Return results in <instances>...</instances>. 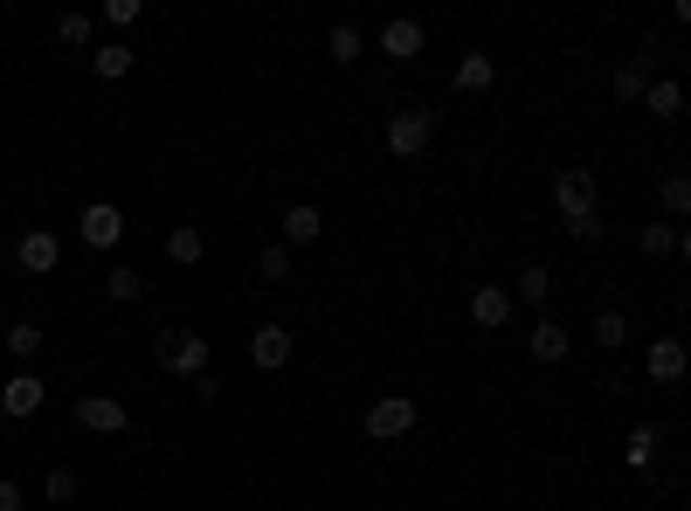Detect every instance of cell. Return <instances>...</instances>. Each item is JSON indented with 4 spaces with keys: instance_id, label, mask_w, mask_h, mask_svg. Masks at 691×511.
Wrapping results in <instances>:
<instances>
[{
    "instance_id": "27",
    "label": "cell",
    "mask_w": 691,
    "mask_h": 511,
    "mask_svg": "<svg viewBox=\"0 0 691 511\" xmlns=\"http://www.w3.org/2000/svg\"><path fill=\"white\" fill-rule=\"evenodd\" d=\"M547 291H553V277L539 270V263H526V270H519V297H526V305H547Z\"/></svg>"
},
{
    "instance_id": "2",
    "label": "cell",
    "mask_w": 691,
    "mask_h": 511,
    "mask_svg": "<svg viewBox=\"0 0 691 511\" xmlns=\"http://www.w3.org/2000/svg\"><path fill=\"white\" fill-rule=\"evenodd\" d=\"M428 139H436V111H428V104L395 111V125H387V153H395V159H422Z\"/></svg>"
},
{
    "instance_id": "26",
    "label": "cell",
    "mask_w": 691,
    "mask_h": 511,
    "mask_svg": "<svg viewBox=\"0 0 691 511\" xmlns=\"http://www.w3.org/2000/svg\"><path fill=\"white\" fill-rule=\"evenodd\" d=\"M8 353L14 359H35V353H42V325H28V318H22V325H8Z\"/></svg>"
},
{
    "instance_id": "30",
    "label": "cell",
    "mask_w": 691,
    "mask_h": 511,
    "mask_svg": "<svg viewBox=\"0 0 691 511\" xmlns=\"http://www.w3.org/2000/svg\"><path fill=\"white\" fill-rule=\"evenodd\" d=\"M77 498V470H49V504H69Z\"/></svg>"
},
{
    "instance_id": "17",
    "label": "cell",
    "mask_w": 691,
    "mask_h": 511,
    "mask_svg": "<svg viewBox=\"0 0 691 511\" xmlns=\"http://www.w3.org/2000/svg\"><path fill=\"white\" fill-rule=\"evenodd\" d=\"M637 104H650V118H664V125H670V118L684 111V90L670 84V77H657V84H643V98H637Z\"/></svg>"
},
{
    "instance_id": "11",
    "label": "cell",
    "mask_w": 691,
    "mask_h": 511,
    "mask_svg": "<svg viewBox=\"0 0 691 511\" xmlns=\"http://www.w3.org/2000/svg\"><path fill=\"white\" fill-rule=\"evenodd\" d=\"M506 318H512V291H498V283H484V291H471V325L498 332Z\"/></svg>"
},
{
    "instance_id": "9",
    "label": "cell",
    "mask_w": 691,
    "mask_h": 511,
    "mask_svg": "<svg viewBox=\"0 0 691 511\" xmlns=\"http://www.w3.org/2000/svg\"><path fill=\"white\" fill-rule=\"evenodd\" d=\"M249 359H256L264 373L291 367V332H284V325H256V332H249Z\"/></svg>"
},
{
    "instance_id": "15",
    "label": "cell",
    "mask_w": 691,
    "mask_h": 511,
    "mask_svg": "<svg viewBox=\"0 0 691 511\" xmlns=\"http://www.w3.org/2000/svg\"><path fill=\"white\" fill-rule=\"evenodd\" d=\"M319 229H325V215H319L311 201L284 207V250H297V242H319Z\"/></svg>"
},
{
    "instance_id": "32",
    "label": "cell",
    "mask_w": 691,
    "mask_h": 511,
    "mask_svg": "<svg viewBox=\"0 0 691 511\" xmlns=\"http://www.w3.org/2000/svg\"><path fill=\"white\" fill-rule=\"evenodd\" d=\"M28 498H22V484H14V477H0V511H22Z\"/></svg>"
},
{
    "instance_id": "8",
    "label": "cell",
    "mask_w": 691,
    "mask_h": 511,
    "mask_svg": "<svg viewBox=\"0 0 691 511\" xmlns=\"http://www.w3.org/2000/svg\"><path fill=\"white\" fill-rule=\"evenodd\" d=\"M14 263H22V270H28V277H49V270H55V263H63V242H55L49 229H28L22 242H14Z\"/></svg>"
},
{
    "instance_id": "10",
    "label": "cell",
    "mask_w": 691,
    "mask_h": 511,
    "mask_svg": "<svg viewBox=\"0 0 691 511\" xmlns=\"http://www.w3.org/2000/svg\"><path fill=\"white\" fill-rule=\"evenodd\" d=\"M567 346H574V332H567V325H553V318H539V325L526 332V353L539 359V367H553V359H567Z\"/></svg>"
},
{
    "instance_id": "7",
    "label": "cell",
    "mask_w": 691,
    "mask_h": 511,
    "mask_svg": "<svg viewBox=\"0 0 691 511\" xmlns=\"http://www.w3.org/2000/svg\"><path fill=\"white\" fill-rule=\"evenodd\" d=\"M77 422H84L90 435H125V429H132V414H125V401H111V394H84V401H77Z\"/></svg>"
},
{
    "instance_id": "5",
    "label": "cell",
    "mask_w": 691,
    "mask_h": 511,
    "mask_svg": "<svg viewBox=\"0 0 691 511\" xmlns=\"http://www.w3.org/2000/svg\"><path fill=\"white\" fill-rule=\"evenodd\" d=\"M77 235L90 242V250H118V242H125V215L111 201H90L84 215H77Z\"/></svg>"
},
{
    "instance_id": "19",
    "label": "cell",
    "mask_w": 691,
    "mask_h": 511,
    "mask_svg": "<svg viewBox=\"0 0 691 511\" xmlns=\"http://www.w3.org/2000/svg\"><path fill=\"white\" fill-rule=\"evenodd\" d=\"M491 84H498V63H491L484 49H471V55L457 63V90H491Z\"/></svg>"
},
{
    "instance_id": "13",
    "label": "cell",
    "mask_w": 691,
    "mask_h": 511,
    "mask_svg": "<svg viewBox=\"0 0 691 511\" xmlns=\"http://www.w3.org/2000/svg\"><path fill=\"white\" fill-rule=\"evenodd\" d=\"M637 250H643V256H684L691 242H684V229H670V221H643V229H637Z\"/></svg>"
},
{
    "instance_id": "16",
    "label": "cell",
    "mask_w": 691,
    "mask_h": 511,
    "mask_svg": "<svg viewBox=\"0 0 691 511\" xmlns=\"http://www.w3.org/2000/svg\"><path fill=\"white\" fill-rule=\"evenodd\" d=\"M166 256H174V263H180V270H194V263H201V256H208V235H201V229H194V221H180V229H174V235H166Z\"/></svg>"
},
{
    "instance_id": "21",
    "label": "cell",
    "mask_w": 691,
    "mask_h": 511,
    "mask_svg": "<svg viewBox=\"0 0 691 511\" xmlns=\"http://www.w3.org/2000/svg\"><path fill=\"white\" fill-rule=\"evenodd\" d=\"M643 84H650V55H637V63L615 69V98H623V104H637V98H643Z\"/></svg>"
},
{
    "instance_id": "6",
    "label": "cell",
    "mask_w": 691,
    "mask_h": 511,
    "mask_svg": "<svg viewBox=\"0 0 691 511\" xmlns=\"http://www.w3.org/2000/svg\"><path fill=\"white\" fill-rule=\"evenodd\" d=\"M422 49H428V28L415 22V14H395V22L381 28V55H395V63H415Z\"/></svg>"
},
{
    "instance_id": "14",
    "label": "cell",
    "mask_w": 691,
    "mask_h": 511,
    "mask_svg": "<svg viewBox=\"0 0 691 511\" xmlns=\"http://www.w3.org/2000/svg\"><path fill=\"white\" fill-rule=\"evenodd\" d=\"M0 408H8L14 422H22V414H35V408H42V381H35V373H14V381L0 387Z\"/></svg>"
},
{
    "instance_id": "25",
    "label": "cell",
    "mask_w": 691,
    "mask_h": 511,
    "mask_svg": "<svg viewBox=\"0 0 691 511\" xmlns=\"http://www.w3.org/2000/svg\"><path fill=\"white\" fill-rule=\"evenodd\" d=\"M623 338H629V318H623V311H602V318H594V346H602V353H615Z\"/></svg>"
},
{
    "instance_id": "28",
    "label": "cell",
    "mask_w": 691,
    "mask_h": 511,
    "mask_svg": "<svg viewBox=\"0 0 691 511\" xmlns=\"http://www.w3.org/2000/svg\"><path fill=\"white\" fill-rule=\"evenodd\" d=\"M256 270H264L270 283H284V277H291V250H284V242H264V256H256Z\"/></svg>"
},
{
    "instance_id": "20",
    "label": "cell",
    "mask_w": 691,
    "mask_h": 511,
    "mask_svg": "<svg viewBox=\"0 0 691 511\" xmlns=\"http://www.w3.org/2000/svg\"><path fill=\"white\" fill-rule=\"evenodd\" d=\"M325 55H332V63H360V55H367V35L353 28V22H340V28L325 35Z\"/></svg>"
},
{
    "instance_id": "24",
    "label": "cell",
    "mask_w": 691,
    "mask_h": 511,
    "mask_svg": "<svg viewBox=\"0 0 691 511\" xmlns=\"http://www.w3.org/2000/svg\"><path fill=\"white\" fill-rule=\"evenodd\" d=\"M657 201H664V215H670V221H678V215H691V180H684V174H664Z\"/></svg>"
},
{
    "instance_id": "4",
    "label": "cell",
    "mask_w": 691,
    "mask_h": 511,
    "mask_svg": "<svg viewBox=\"0 0 691 511\" xmlns=\"http://www.w3.org/2000/svg\"><path fill=\"white\" fill-rule=\"evenodd\" d=\"M408 429H415V401H408V394H387V401L367 408V435H373V443H395V435H408Z\"/></svg>"
},
{
    "instance_id": "18",
    "label": "cell",
    "mask_w": 691,
    "mask_h": 511,
    "mask_svg": "<svg viewBox=\"0 0 691 511\" xmlns=\"http://www.w3.org/2000/svg\"><path fill=\"white\" fill-rule=\"evenodd\" d=\"M90 63H98V77H104V84H118V77H132L139 49H132V42H104L98 55H90Z\"/></svg>"
},
{
    "instance_id": "1",
    "label": "cell",
    "mask_w": 691,
    "mask_h": 511,
    "mask_svg": "<svg viewBox=\"0 0 691 511\" xmlns=\"http://www.w3.org/2000/svg\"><path fill=\"white\" fill-rule=\"evenodd\" d=\"M153 359L166 373H180V381H201V373H208V338L201 332H153Z\"/></svg>"
},
{
    "instance_id": "23",
    "label": "cell",
    "mask_w": 691,
    "mask_h": 511,
    "mask_svg": "<svg viewBox=\"0 0 691 511\" xmlns=\"http://www.w3.org/2000/svg\"><path fill=\"white\" fill-rule=\"evenodd\" d=\"M657 443H664V435L657 429H629V449H623V457H629V470H650V463H657Z\"/></svg>"
},
{
    "instance_id": "31",
    "label": "cell",
    "mask_w": 691,
    "mask_h": 511,
    "mask_svg": "<svg viewBox=\"0 0 691 511\" xmlns=\"http://www.w3.org/2000/svg\"><path fill=\"white\" fill-rule=\"evenodd\" d=\"M104 14H111L118 28H132V22H139V0H104Z\"/></svg>"
},
{
    "instance_id": "29",
    "label": "cell",
    "mask_w": 691,
    "mask_h": 511,
    "mask_svg": "<svg viewBox=\"0 0 691 511\" xmlns=\"http://www.w3.org/2000/svg\"><path fill=\"white\" fill-rule=\"evenodd\" d=\"M55 35H63L69 49H90V14H63V22H55Z\"/></svg>"
},
{
    "instance_id": "3",
    "label": "cell",
    "mask_w": 691,
    "mask_h": 511,
    "mask_svg": "<svg viewBox=\"0 0 691 511\" xmlns=\"http://www.w3.org/2000/svg\"><path fill=\"white\" fill-rule=\"evenodd\" d=\"M553 207L567 215V229L594 215V174H588V166H560V180H553Z\"/></svg>"
},
{
    "instance_id": "12",
    "label": "cell",
    "mask_w": 691,
    "mask_h": 511,
    "mask_svg": "<svg viewBox=\"0 0 691 511\" xmlns=\"http://www.w3.org/2000/svg\"><path fill=\"white\" fill-rule=\"evenodd\" d=\"M643 367H650V381H684V338H650V359H643Z\"/></svg>"
},
{
    "instance_id": "22",
    "label": "cell",
    "mask_w": 691,
    "mask_h": 511,
    "mask_svg": "<svg viewBox=\"0 0 691 511\" xmlns=\"http://www.w3.org/2000/svg\"><path fill=\"white\" fill-rule=\"evenodd\" d=\"M104 291H111V305H139V291H145V270H125V263H118V270L104 277Z\"/></svg>"
}]
</instances>
